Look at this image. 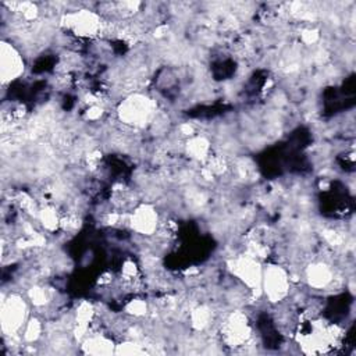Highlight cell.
Listing matches in <instances>:
<instances>
[{
	"label": "cell",
	"mask_w": 356,
	"mask_h": 356,
	"mask_svg": "<svg viewBox=\"0 0 356 356\" xmlns=\"http://www.w3.org/2000/svg\"><path fill=\"white\" fill-rule=\"evenodd\" d=\"M26 305L19 295H10L8 299L1 302V321H3V334L4 337H13L17 331L22 330L25 324Z\"/></svg>",
	"instance_id": "1"
},
{
	"label": "cell",
	"mask_w": 356,
	"mask_h": 356,
	"mask_svg": "<svg viewBox=\"0 0 356 356\" xmlns=\"http://www.w3.org/2000/svg\"><path fill=\"white\" fill-rule=\"evenodd\" d=\"M24 71V60L18 50L7 42L1 43V78L3 83L18 78Z\"/></svg>",
	"instance_id": "2"
},
{
	"label": "cell",
	"mask_w": 356,
	"mask_h": 356,
	"mask_svg": "<svg viewBox=\"0 0 356 356\" xmlns=\"http://www.w3.org/2000/svg\"><path fill=\"white\" fill-rule=\"evenodd\" d=\"M264 288L271 302H278L286 296L289 281L285 271L277 266H271L264 275Z\"/></svg>",
	"instance_id": "3"
}]
</instances>
